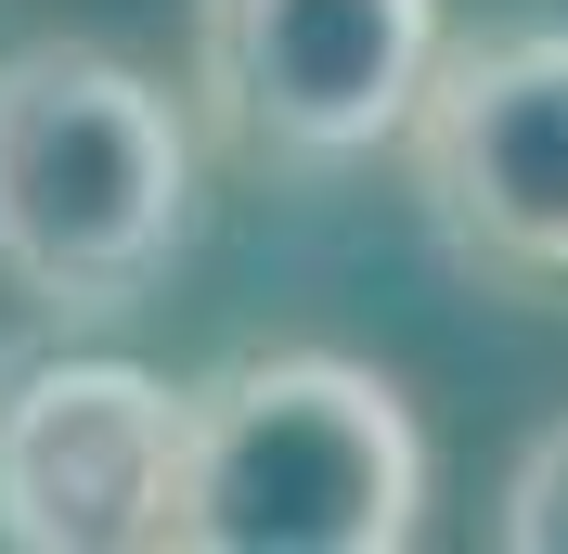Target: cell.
Here are the masks:
<instances>
[{"label": "cell", "instance_id": "obj_1", "mask_svg": "<svg viewBox=\"0 0 568 554\" xmlns=\"http://www.w3.org/2000/svg\"><path fill=\"white\" fill-rule=\"evenodd\" d=\"M194 245V116L104 39L0 52V284L52 322H116Z\"/></svg>", "mask_w": 568, "mask_h": 554}, {"label": "cell", "instance_id": "obj_2", "mask_svg": "<svg viewBox=\"0 0 568 554\" xmlns=\"http://www.w3.org/2000/svg\"><path fill=\"white\" fill-rule=\"evenodd\" d=\"M426 529V425L375 361L258 348L194 387L181 554H400Z\"/></svg>", "mask_w": 568, "mask_h": 554}, {"label": "cell", "instance_id": "obj_3", "mask_svg": "<svg viewBox=\"0 0 568 554\" xmlns=\"http://www.w3.org/2000/svg\"><path fill=\"white\" fill-rule=\"evenodd\" d=\"M439 52V0H194V116L246 168L323 181L414 130Z\"/></svg>", "mask_w": 568, "mask_h": 554}, {"label": "cell", "instance_id": "obj_4", "mask_svg": "<svg viewBox=\"0 0 568 554\" xmlns=\"http://www.w3.org/2000/svg\"><path fill=\"white\" fill-rule=\"evenodd\" d=\"M194 387L65 348L0 387V542L13 554H181Z\"/></svg>", "mask_w": 568, "mask_h": 554}, {"label": "cell", "instance_id": "obj_5", "mask_svg": "<svg viewBox=\"0 0 568 554\" xmlns=\"http://www.w3.org/2000/svg\"><path fill=\"white\" fill-rule=\"evenodd\" d=\"M414 207L491 284H568V27H504L439 52L414 130Z\"/></svg>", "mask_w": 568, "mask_h": 554}, {"label": "cell", "instance_id": "obj_6", "mask_svg": "<svg viewBox=\"0 0 568 554\" xmlns=\"http://www.w3.org/2000/svg\"><path fill=\"white\" fill-rule=\"evenodd\" d=\"M491 542H504V554H568V413L542 425V439L517 451V464H504Z\"/></svg>", "mask_w": 568, "mask_h": 554}, {"label": "cell", "instance_id": "obj_7", "mask_svg": "<svg viewBox=\"0 0 568 554\" xmlns=\"http://www.w3.org/2000/svg\"><path fill=\"white\" fill-rule=\"evenodd\" d=\"M0 387H13V375H0Z\"/></svg>", "mask_w": 568, "mask_h": 554}]
</instances>
